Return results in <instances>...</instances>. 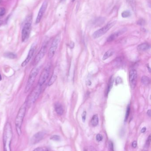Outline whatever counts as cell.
I'll return each instance as SVG.
<instances>
[{"label":"cell","instance_id":"1","mask_svg":"<svg viewBox=\"0 0 151 151\" xmlns=\"http://www.w3.org/2000/svg\"><path fill=\"white\" fill-rule=\"evenodd\" d=\"M12 136V126L10 123L8 122L5 125L3 132L4 151H11V144Z\"/></svg>","mask_w":151,"mask_h":151},{"label":"cell","instance_id":"2","mask_svg":"<svg viewBox=\"0 0 151 151\" xmlns=\"http://www.w3.org/2000/svg\"><path fill=\"white\" fill-rule=\"evenodd\" d=\"M27 107V103L25 101V103L23 104L22 106L20 107L15 119L16 129L17 134L19 136H20L22 134L21 127L25 115Z\"/></svg>","mask_w":151,"mask_h":151},{"label":"cell","instance_id":"3","mask_svg":"<svg viewBox=\"0 0 151 151\" xmlns=\"http://www.w3.org/2000/svg\"><path fill=\"white\" fill-rule=\"evenodd\" d=\"M41 86L38 84L36 87H35V88L28 95L26 101L27 106L30 107L37 100L41 92Z\"/></svg>","mask_w":151,"mask_h":151},{"label":"cell","instance_id":"4","mask_svg":"<svg viewBox=\"0 0 151 151\" xmlns=\"http://www.w3.org/2000/svg\"><path fill=\"white\" fill-rule=\"evenodd\" d=\"M39 69L37 67L34 68L31 71L28 79L27 80V83L25 88V93H27L31 88L33 84L35 82L36 77L38 74Z\"/></svg>","mask_w":151,"mask_h":151},{"label":"cell","instance_id":"5","mask_svg":"<svg viewBox=\"0 0 151 151\" xmlns=\"http://www.w3.org/2000/svg\"><path fill=\"white\" fill-rule=\"evenodd\" d=\"M115 24V22L109 23L105 26H104V27L100 29L99 30H97L93 34V37L94 39H97L100 37L105 34H106L112 27H113Z\"/></svg>","mask_w":151,"mask_h":151},{"label":"cell","instance_id":"6","mask_svg":"<svg viewBox=\"0 0 151 151\" xmlns=\"http://www.w3.org/2000/svg\"><path fill=\"white\" fill-rule=\"evenodd\" d=\"M60 35H58L54 38V40L52 41V43L50 47L48 53V57L49 58H52L54 57L55 52L57 50L58 45L60 43Z\"/></svg>","mask_w":151,"mask_h":151},{"label":"cell","instance_id":"7","mask_svg":"<svg viewBox=\"0 0 151 151\" xmlns=\"http://www.w3.org/2000/svg\"><path fill=\"white\" fill-rule=\"evenodd\" d=\"M47 42H46L44 43V45H43L41 49L40 50L39 52H38L36 56L35 57V59L34 61V64H38L44 56L47 50Z\"/></svg>","mask_w":151,"mask_h":151},{"label":"cell","instance_id":"8","mask_svg":"<svg viewBox=\"0 0 151 151\" xmlns=\"http://www.w3.org/2000/svg\"><path fill=\"white\" fill-rule=\"evenodd\" d=\"M31 30V24L29 22L26 23L25 24L22 31L21 39L22 42H25L29 37Z\"/></svg>","mask_w":151,"mask_h":151},{"label":"cell","instance_id":"9","mask_svg":"<svg viewBox=\"0 0 151 151\" xmlns=\"http://www.w3.org/2000/svg\"><path fill=\"white\" fill-rule=\"evenodd\" d=\"M50 73V67H46L41 72L38 82V84L40 86H42L45 82L48 79Z\"/></svg>","mask_w":151,"mask_h":151},{"label":"cell","instance_id":"10","mask_svg":"<svg viewBox=\"0 0 151 151\" xmlns=\"http://www.w3.org/2000/svg\"><path fill=\"white\" fill-rule=\"evenodd\" d=\"M129 83L132 89H134L136 86L137 72L135 69H132L129 72Z\"/></svg>","mask_w":151,"mask_h":151},{"label":"cell","instance_id":"11","mask_svg":"<svg viewBox=\"0 0 151 151\" xmlns=\"http://www.w3.org/2000/svg\"><path fill=\"white\" fill-rule=\"evenodd\" d=\"M36 48V46H35V44H33L32 45L26 58L25 59V61L21 64L22 67H25L28 64V63L30 62V60H31L32 57H33V55H34Z\"/></svg>","mask_w":151,"mask_h":151},{"label":"cell","instance_id":"12","mask_svg":"<svg viewBox=\"0 0 151 151\" xmlns=\"http://www.w3.org/2000/svg\"><path fill=\"white\" fill-rule=\"evenodd\" d=\"M47 1L45 0L44 3H43L42 5L40 8V11L39 12V13L38 14L37 18L36 20V23L38 24L40 21L42 19L43 16L44 14L45 11L46 10V8H47Z\"/></svg>","mask_w":151,"mask_h":151},{"label":"cell","instance_id":"13","mask_svg":"<svg viewBox=\"0 0 151 151\" xmlns=\"http://www.w3.org/2000/svg\"><path fill=\"white\" fill-rule=\"evenodd\" d=\"M45 133L43 132H39L34 134L31 140V144H35L42 140L44 136Z\"/></svg>","mask_w":151,"mask_h":151},{"label":"cell","instance_id":"14","mask_svg":"<svg viewBox=\"0 0 151 151\" xmlns=\"http://www.w3.org/2000/svg\"><path fill=\"white\" fill-rule=\"evenodd\" d=\"M126 31L127 28H124L117 31L116 32H114V33L110 35L109 37L108 38L107 40V42H111L116 40L117 38L118 37L121 35L123 34L124 33H125Z\"/></svg>","mask_w":151,"mask_h":151},{"label":"cell","instance_id":"15","mask_svg":"<svg viewBox=\"0 0 151 151\" xmlns=\"http://www.w3.org/2000/svg\"><path fill=\"white\" fill-rule=\"evenodd\" d=\"M55 111L59 115H62L63 114L64 110L62 105L60 103H56L54 105Z\"/></svg>","mask_w":151,"mask_h":151},{"label":"cell","instance_id":"16","mask_svg":"<svg viewBox=\"0 0 151 151\" xmlns=\"http://www.w3.org/2000/svg\"><path fill=\"white\" fill-rule=\"evenodd\" d=\"M137 48L139 51H146L150 48V45L147 43H143L138 45Z\"/></svg>","mask_w":151,"mask_h":151},{"label":"cell","instance_id":"17","mask_svg":"<svg viewBox=\"0 0 151 151\" xmlns=\"http://www.w3.org/2000/svg\"><path fill=\"white\" fill-rule=\"evenodd\" d=\"M114 50L113 49H110L108 50L107 52L105 53V54H104L103 57H102V59L103 60H106L108 58L112 56L114 54Z\"/></svg>","mask_w":151,"mask_h":151},{"label":"cell","instance_id":"18","mask_svg":"<svg viewBox=\"0 0 151 151\" xmlns=\"http://www.w3.org/2000/svg\"><path fill=\"white\" fill-rule=\"evenodd\" d=\"M99 122L98 117L97 114H95L93 115L91 120V123L92 126L94 127L97 126Z\"/></svg>","mask_w":151,"mask_h":151},{"label":"cell","instance_id":"19","mask_svg":"<svg viewBox=\"0 0 151 151\" xmlns=\"http://www.w3.org/2000/svg\"><path fill=\"white\" fill-rule=\"evenodd\" d=\"M4 57L10 59H15L17 57V55L12 52H6L4 54Z\"/></svg>","mask_w":151,"mask_h":151},{"label":"cell","instance_id":"20","mask_svg":"<svg viewBox=\"0 0 151 151\" xmlns=\"http://www.w3.org/2000/svg\"><path fill=\"white\" fill-rule=\"evenodd\" d=\"M141 82L144 85H148L150 83V79L149 77L144 76L141 78Z\"/></svg>","mask_w":151,"mask_h":151},{"label":"cell","instance_id":"21","mask_svg":"<svg viewBox=\"0 0 151 151\" xmlns=\"http://www.w3.org/2000/svg\"><path fill=\"white\" fill-rule=\"evenodd\" d=\"M113 79L112 77H110V79H109V83H108V87H107V95L109 94V92H110V90L111 89L112 86H113Z\"/></svg>","mask_w":151,"mask_h":151},{"label":"cell","instance_id":"22","mask_svg":"<svg viewBox=\"0 0 151 151\" xmlns=\"http://www.w3.org/2000/svg\"><path fill=\"white\" fill-rule=\"evenodd\" d=\"M57 76L56 75H55V74H53L52 75V76L50 78L49 81L48 82V86H50L53 84L54 83V82L55 81V80L57 79Z\"/></svg>","mask_w":151,"mask_h":151},{"label":"cell","instance_id":"23","mask_svg":"<svg viewBox=\"0 0 151 151\" xmlns=\"http://www.w3.org/2000/svg\"><path fill=\"white\" fill-rule=\"evenodd\" d=\"M131 16V13L129 11H124L121 14L122 17L123 18L128 17Z\"/></svg>","mask_w":151,"mask_h":151},{"label":"cell","instance_id":"24","mask_svg":"<svg viewBox=\"0 0 151 151\" xmlns=\"http://www.w3.org/2000/svg\"><path fill=\"white\" fill-rule=\"evenodd\" d=\"M130 105H129L127 108L126 111L125 116V120H124L125 121H126L129 118V115L130 114Z\"/></svg>","mask_w":151,"mask_h":151},{"label":"cell","instance_id":"25","mask_svg":"<svg viewBox=\"0 0 151 151\" xmlns=\"http://www.w3.org/2000/svg\"><path fill=\"white\" fill-rule=\"evenodd\" d=\"M127 2L129 3V5L131 6L133 9L135 8H136V1L135 0H126Z\"/></svg>","mask_w":151,"mask_h":151},{"label":"cell","instance_id":"26","mask_svg":"<svg viewBox=\"0 0 151 151\" xmlns=\"http://www.w3.org/2000/svg\"><path fill=\"white\" fill-rule=\"evenodd\" d=\"M108 151H114V144L111 141H109L108 143Z\"/></svg>","mask_w":151,"mask_h":151},{"label":"cell","instance_id":"27","mask_svg":"<svg viewBox=\"0 0 151 151\" xmlns=\"http://www.w3.org/2000/svg\"><path fill=\"white\" fill-rule=\"evenodd\" d=\"M33 151H49V150L46 147H38Z\"/></svg>","mask_w":151,"mask_h":151},{"label":"cell","instance_id":"28","mask_svg":"<svg viewBox=\"0 0 151 151\" xmlns=\"http://www.w3.org/2000/svg\"><path fill=\"white\" fill-rule=\"evenodd\" d=\"M50 139L54 141H59L60 139V137L59 136L55 135H53V136H51L50 138Z\"/></svg>","mask_w":151,"mask_h":151},{"label":"cell","instance_id":"29","mask_svg":"<svg viewBox=\"0 0 151 151\" xmlns=\"http://www.w3.org/2000/svg\"><path fill=\"white\" fill-rule=\"evenodd\" d=\"M6 13L5 8H1L0 9V16H2L5 15Z\"/></svg>","mask_w":151,"mask_h":151},{"label":"cell","instance_id":"30","mask_svg":"<svg viewBox=\"0 0 151 151\" xmlns=\"http://www.w3.org/2000/svg\"><path fill=\"white\" fill-rule=\"evenodd\" d=\"M86 116H87V112L86 111H84L83 112V113H82V120L83 122H84L86 121Z\"/></svg>","mask_w":151,"mask_h":151},{"label":"cell","instance_id":"31","mask_svg":"<svg viewBox=\"0 0 151 151\" xmlns=\"http://www.w3.org/2000/svg\"><path fill=\"white\" fill-rule=\"evenodd\" d=\"M96 140L97 141L99 142V141H102V139H103V137H102V135H101L100 134H97V136H96Z\"/></svg>","mask_w":151,"mask_h":151},{"label":"cell","instance_id":"32","mask_svg":"<svg viewBox=\"0 0 151 151\" xmlns=\"http://www.w3.org/2000/svg\"><path fill=\"white\" fill-rule=\"evenodd\" d=\"M122 82V80L121 79V78L120 77H117L116 79V85L121 83Z\"/></svg>","mask_w":151,"mask_h":151},{"label":"cell","instance_id":"33","mask_svg":"<svg viewBox=\"0 0 151 151\" xmlns=\"http://www.w3.org/2000/svg\"><path fill=\"white\" fill-rule=\"evenodd\" d=\"M150 143H151V136L149 135V137H148V139H147V144L149 145L150 144Z\"/></svg>","mask_w":151,"mask_h":151},{"label":"cell","instance_id":"34","mask_svg":"<svg viewBox=\"0 0 151 151\" xmlns=\"http://www.w3.org/2000/svg\"><path fill=\"white\" fill-rule=\"evenodd\" d=\"M132 147L133 148H136L137 146V142L136 141H134L133 143H132Z\"/></svg>","mask_w":151,"mask_h":151},{"label":"cell","instance_id":"35","mask_svg":"<svg viewBox=\"0 0 151 151\" xmlns=\"http://www.w3.org/2000/svg\"><path fill=\"white\" fill-rule=\"evenodd\" d=\"M69 47L71 48H73L74 47V42H71L70 44Z\"/></svg>","mask_w":151,"mask_h":151},{"label":"cell","instance_id":"36","mask_svg":"<svg viewBox=\"0 0 151 151\" xmlns=\"http://www.w3.org/2000/svg\"><path fill=\"white\" fill-rule=\"evenodd\" d=\"M147 114H148V115L149 116V117H150L151 116V110H149L148 111H147Z\"/></svg>","mask_w":151,"mask_h":151},{"label":"cell","instance_id":"37","mask_svg":"<svg viewBox=\"0 0 151 151\" xmlns=\"http://www.w3.org/2000/svg\"><path fill=\"white\" fill-rule=\"evenodd\" d=\"M146 127H143L142 129H141V132L142 133H144L146 131Z\"/></svg>","mask_w":151,"mask_h":151},{"label":"cell","instance_id":"38","mask_svg":"<svg viewBox=\"0 0 151 151\" xmlns=\"http://www.w3.org/2000/svg\"><path fill=\"white\" fill-rule=\"evenodd\" d=\"M3 21L2 20H0V26L2 24Z\"/></svg>","mask_w":151,"mask_h":151},{"label":"cell","instance_id":"39","mask_svg":"<svg viewBox=\"0 0 151 151\" xmlns=\"http://www.w3.org/2000/svg\"><path fill=\"white\" fill-rule=\"evenodd\" d=\"M1 79H2V77H1V74H0V81L1 80Z\"/></svg>","mask_w":151,"mask_h":151},{"label":"cell","instance_id":"40","mask_svg":"<svg viewBox=\"0 0 151 151\" xmlns=\"http://www.w3.org/2000/svg\"><path fill=\"white\" fill-rule=\"evenodd\" d=\"M91 151H96L95 150V149H92Z\"/></svg>","mask_w":151,"mask_h":151},{"label":"cell","instance_id":"41","mask_svg":"<svg viewBox=\"0 0 151 151\" xmlns=\"http://www.w3.org/2000/svg\"><path fill=\"white\" fill-rule=\"evenodd\" d=\"M1 1H2V0H0V3L1 2Z\"/></svg>","mask_w":151,"mask_h":151},{"label":"cell","instance_id":"42","mask_svg":"<svg viewBox=\"0 0 151 151\" xmlns=\"http://www.w3.org/2000/svg\"><path fill=\"white\" fill-rule=\"evenodd\" d=\"M74 0H73V1H74Z\"/></svg>","mask_w":151,"mask_h":151},{"label":"cell","instance_id":"43","mask_svg":"<svg viewBox=\"0 0 151 151\" xmlns=\"http://www.w3.org/2000/svg\"></svg>","mask_w":151,"mask_h":151}]
</instances>
